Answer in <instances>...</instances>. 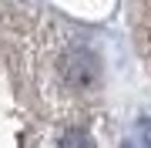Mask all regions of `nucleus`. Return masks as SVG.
Here are the masks:
<instances>
[{"instance_id":"nucleus-1","label":"nucleus","mask_w":151,"mask_h":148,"mask_svg":"<svg viewBox=\"0 0 151 148\" xmlns=\"http://www.w3.org/2000/svg\"><path fill=\"white\" fill-rule=\"evenodd\" d=\"M60 148H94V142H91L87 131L70 128V131H64V138H60Z\"/></svg>"},{"instance_id":"nucleus-2","label":"nucleus","mask_w":151,"mask_h":148,"mask_svg":"<svg viewBox=\"0 0 151 148\" xmlns=\"http://www.w3.org/2000/svg\"><path fill=\"white\" fill-rule=\"evenodd\" d=\"M138 135H141V145L151 148V118H145V121L138 125Z\"/></svg>"}]
</instances>
